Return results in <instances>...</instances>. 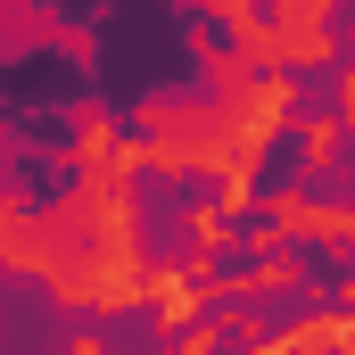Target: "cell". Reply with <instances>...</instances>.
<instances>
[{"mask_svg": "<svg viewBox=\"0 0 355 355\" xmlns=\"http://www.w3.org/2000/svg\"><path fill=\"white\" fill-rule=\"evenodd\" d=\"M207 297H223V281L207 265H157L149 281H141V306L166 322V331H182V322H198V306Z\"/></svg>", "mask_w": 355, "mask_h": 355, "instance_id": "6da1fadb", "label": "cell"}, {"mask_svg": "<svg viewBox=\"0 0 355 355\" xmlns=\"http://www.w3.org/2000/svg\"><path fill=\"white\" fill-rule=\"evenodd\" d=\"M297 281H306V265H297L289 248H257V265L223 281V297H281V289H297Z\"/></svg>", "mask_w": 355, "mask_h": 355, "instance_id": "7a4b0ae2", "label": "cell"}, {"mask_svg": "<svg viewBox=\"0 0 355 355\" xmlns=\"http://www.w3.org/2000/svg\"><path fill=\"white\" fill-rule=\"evenodd\" d=\"M339 141H347V124H339V116H314V124H306V141H297V166H306V182H314V174H331Z\"/></svg>", "mask_w": 355, "mask_h": 355, "instance_id": "3957f363", "label": "cell"}, {"mask_svg": "<svg viewBox=\"0 0 355 355\" xmlns=\"http://www.w3.org/2000/svg\"><path fill=\"white\" fill-rule=\"evenodd\" d=\"M182 232H190L198 248H232V215H223V207H182Z\"/></svg>", "mask_w": 355, "mask_h": 355, "instance_id": "277c9868", "label": "cell"}, {"mask_svg": "<svg viewBox=\"0 0 355 355\" xmlns=\"http://www.w3.org/2000/svg\"><path fill=\"white\" fill-rule=\"evenodd\" d=\"M223 339H232V331L198 314V322H182V331H174V355H223Z\"/></svg>", "mask_w": 355, "mask_h": 355, "instance_id": "5b68a950", "label": "cell"}, {"mask_svg": "<svg viewBox=\"0 0 355 355\" xmlns=\"http://www.w3.org/2000/svg\"><path fill=\"white\" fill-rule=\"evenodd\" d=\"M198 17H215L223 33H248L257 25V0H198Z\"/></svg>", "mask_w": 355, "mask_h": 355, "instance_id": "8992f818", "label": "cell"}, {"mask_svg": "<svg viewBox=\"0 0 355 355\" xmlns=\"http://www.w3.org/2000/svg\"><path fill=\"white\" fill-rule=\"evenodd\" d=\"M281 25H331V0H272Z\"/></svg>", "mask_w": 355, "mask_h": 355, "instance_id": "52a82bcc", "label": "cell"}, {"mask_svg": "<svg viewBox=\"0 0 355 355\" xmlns=\"http://www.w3.org/2000/svg\"><path fill=\"white\" fill-rule=\"evenodd\" d=\"M67 355H107V331H75V339H67Z\"/></svg>", "mask_w": 355, "mask_h": 355, "instance_id": "ba28073f", "label": "cell"}, {"mask_svg": "<svg viewBox=\"0 0 355 355\" xmlns=\"http://www.w3.org/2000/svg\"><path fill=\"white\" fill-rule=\"evenodd\" d=\"M347 297H355V265H347Z\"/></svg>", "mask_w": 355, "mask_h": 355, "instance_id": "9c48e42d", "label": "cell"}]
</instances>
